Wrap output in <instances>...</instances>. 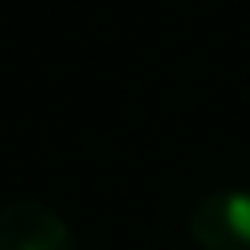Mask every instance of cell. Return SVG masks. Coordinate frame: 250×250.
Returning a JSON list of instances; mask_svg holds the SVG:
<instances>
[{
    "instance_id": "2",
    "label": "cell",
    "mask_w": 250,
    "mask_h": 250,
    "mask_svg": "<svg viewBox=\"0 0 250 250\" xmlns=\"http://www.w3.org/2000/svg\"><path fill=\"white\" fill-rule=\"evenodd\" d=\"M191 234L207 250H250V191H211L191 211Z\"/></svg>"
},
{
    "instance_id": "1",
    "label": "cell",
    "mask_w": 250,
    "mask_h": 250,
    "mask_svg": "<svg viewBox=\"0 0 250 250\" xmlns=\"http://www.w3.org/2000/svg\"><path fill=\"white\" fill-rule=\"evenodd\" d=\"M0 250H78V242L47 203L12 199L0 207Z\"/></svg>"
}]
</instances>
